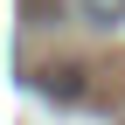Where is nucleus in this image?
Segmentation results:
<instances>
[{"label": "nucleus", "mask_w": 125, "mask_h": 125, "mask_svg": "<svg viewBox=\"0 0 125 125\" xmlns=\"http://www.w3.org/2000/svg\"><path fill=\"white\" fill-rule=\"evenodd\" d=\"M76 14H83L90 28H118L125 21V0H76Z\"/></svg>", "instance_id": "obj_1"}, {"label": "nucleus", "mask_w": 125, "mask_h": 125, "mask_svg": "<svg viewBox=\"0 0 125 125\" xmlns=\"http://www.w3.org/2000/svg\"><path fill=\"white\" fill-rule=\"evenodd\" d=\"M76 76H83V70H42V90L70 104V97H83V83H76Z\"/></svg>", "instance_id": "obj_2"}]
</instances>
